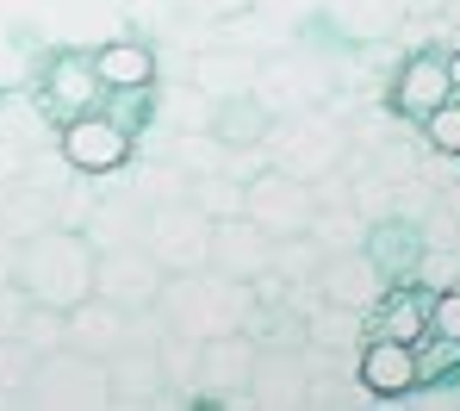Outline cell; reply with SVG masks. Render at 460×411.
<instances>
[{
    "mask_svg": "<svg viewBox=\"0 0 460 411\" xmlns=\"http://www.w3.org/2000/svg\"><path fill=\"white\" fill-rule=\"evenodd\" d=\"M155 318L187 336V343H212L230 330H249L255 318V293L249 281H236L225 268H193V274H168L162 281V299H155Z\"/></svg>",
    "mask_w": 460,
    "mask_h": 411,
    "instance_id": "1",
    "label": "cell"
},
{
    "mask_svg": "<svg viewBox=\"0 0 460 411\" xmlns=\"http://www.w3.org/2000/svg\"><path fill=\"white\" fill-rule=\"evenodd\" d=\"M93 262L100 249L87 231H69V225H44L31 237H19V287L31 306H57V312H75L81 299L93 293Z\"/></svg>",
    "mask_w": 460,
    "mask_h": 411,
    "instance_id": "2",
    "label": "cell"
},
{
    "mask_svg": "<svg viewBox=\"0 0 460 411\" xmlns=\"http://www.w3.org/2000/svg\"><path fill=\"white\" fill-rule=\"evenodd\" d=\"M25 406H50V411H100L112 406V368L106 355H87L75 343H57L38 355Z\"/></svg>",
    "mask_w": 460,
    "mask_h": 411,
    "instance_id": "3",
    "label": "cell"
},
{
    "mask_svg": "<svg viewBox=\"0 0 460 411\" xmlns=\"http://www.w3.org/2000/svg\"><path fill=\"white\" fill-rule=\"evenodd\" d=\"M212 231H218V219H212L193 193L162 200V206H150V212H144V249H150L168 274L212 268Z\"/></svg>",
    "mask_w": 460,
    "mask_h": 411,
    "instance_id": "4",
    "label": "cell"
},
{
    "mask_svg": "<svg viewBox=\"0 0 460 411\" xmlns=\"http://www.w3.org/2000/svg\"><path fill=\"white\" fill-rule=\"evenodd\" d=\"M162 281H168V268L144 249V237H131V244H106V249H100V262H93V293L112 299V306H125V312H155Z\"/></svg>",
    "mask_w": 460,
    "mask_h": 411,
    "instance_id": "5",
    "label": "cell"
},
{
    "mask_svg": "<svg viewBox=\"0 0 460 411\" xmlns=\"http://www.w3.org/2000/svg\"><path fill=\"white\" fill-rule=\"evenodd\" d=\"M243 219H255L268 237H305L311 231V187L293 174V168H268L255 181H243Z\"/></svg>",
    "mask_w": 460,
    "mask_h": 411,
    "instance_id": "6",
    "label": "cell"
},
{
    "mask_svg": "<svg viewBox=\"0 0 460 411\" xmlns=\"http://www.w3.org/2000/svg\"><path fill=\"white\" fill-rule=\"evenodd\" d=\"M57 156L75 168V174H119V168L131 163V131L112 119V112H75V119H63V131H57Z\"/></svg>",
    "mask_w": 460,
    "mask_h": 411,
    "instance_id": "7",
    "label": "cell"
},
{
    "mask_svg": "<svg viewBox=\"0 0 460 411\" xmlns=\"http://www.w3.org/2000/svg\"><path fill=\"white\" fill-rule=\"evenodd\" d=\"M100 100H106V82H100V69H93V50H57V57L38 69V106H44V112L75 119V112H93Z\"/></svg>",
    "mask_w": 460,
    "mask_h": 411,
    "instance_id": "8",
    "label": "cell"
},
{
    "mask_svg": "<svg viewBox=\"0 0 460 411\" xmlns=\"http://www.w3.org/2000/svg\"><path fill=\"white\" fill-rule=\"evenodd\" d=\"M274 249H280V237H268L255 219L225 212L212 231V268H225L236 281H255V274H274Z\"/></svg>",
    "mask_w": 460,
    "mask_h": 411,
    "instance_id": "9",
    "label": "cell"
},
{
    "mask_svg": "<svg viewBox=\"0 0 460 411\" xmlns=\"http://www.w3.org/2000/svg\"><path fill=\"white\" fill-rule=\"evenodd\" d=\"M355 380L374 393V399H404L417 393V343H392V336H367L361 362H355Z\"/></svg>",
    "mask_w": 460,
    "mask_h": 411,
    "instance_id": "10",
    "label": "cell"
},
{
    "mask_svg": "<svg viewBox=\"0 0 460 411\" xmlns=\"http://www.w3.org/2000/svg\"><path fill=\"white\" fill-rule=\"evenodd\" d=\"M442 100H455V82H448V57H436V50H417L404 69H398V82H392V112H404V119H429Z\"/></svg>",
    "mask_w": 460,
    "mask_h": 411,
    "instance_id": "11",
    "label": "cell"
},
{
    "mask_svg": "<svg viewBox=\"0 0 460 411\" xmlns=\"http://www.w3.org/2000/svg\"><path fill=\"white\" fill-rule=\"evenodd\" d=\"M69 343L87 349V355H119L125 343H137V312H125V306L87 293L75 312H69Z\"/></svg>",
    "mask_w": 460,
    "mask_h": 411,
    "instance_id": "12",
    "label": "cell"
},
{
    "mask_svg": "<svg viewBox=\"0 0 460 411\" xmlns=\"http://www.w3.org/2000/svg\"><path fill=\"white\" fill-rule=\"evenodd\" d=\"M112 368V406H150L162 399V349H150L144 336L125 343L119 355H106Z\"/></svg>",
    "mask_w": 460,
    "mask_h": 411,
    "instance_id": "13",
    "label": "cell"
},
{
    "mask_svg": "<svg viewBox=\"0 0 460 411\" xmlns=\"http://www.w3.org/2000/svg\"><path fill=\"white\" fill-rule=\"evenodd\" d=\"M93 69H100L106 94H125V87H155V50L144 44V38H106V44L93 50Z\"/></svg>",
    "mask_w": 460,
    "mask_h": 411,
    "instance_id": "14",
    "label": "cell"
},
{
    "mask_svg": "<svg viewBox=\"0 0 460 411\" xmlns=\"http://www.w3.org/2000/svg\"><path fill=\"white\" fill-rule=\"evenodd\" d=\"M374 336H392V343H423L429 336V293H385L380 312H374Z\"/></svg>",
    "mask_w": 460,
    "mask_h": 411,
    "instance_id": "15",
    "label": "cell"
},
{
    "mask_svg": "<svg viewBox=\"0 0 460 411\" xmlns=\"http://www.w3.org/2000/svg\"><path fill=\"white\" fill-rule=\"evenodd\" d=\"M249 399H255V406H299V355H268V362H255Z\"/></svg>",
    "mask_w": 460,
    "mask_h": 411,
    "instance_id": "16",
    "label": "cell"
},
{
    "mask_svg": "<svg viewBox=\"0 0 460 411\" xmlns=\"http://www.w3.org/2000/svg\"><path fill=\"white\" fill-rule=\"evenodd\" d=\"M323 287H330V299L336 306H361V299H374L380 293V274H374V262L367 255H355V262H330V274H323Z\"/></svg>",
    "mask_w": 460,
    "mask_h": 411,
    "instance_id": "17",
    "label": "cell"
},
{
    "mask_svg": "<svg viewBox=\"0 0 460 411\" xmlns=\"http://www.w3.org/2000/svg\"><path fill=\"white\" fill-rule=\"evenodd\" d=\"M31 368H38V349L25 336H0V406H25Z\"/></svg>",
    "mask_w": 460,
    "mask_h": 411,
    "instance_id": "18",
    "label": "cell"
},
{
    "mask_svg": "<svg viewBox=\"0 0 460 411\" xmlns=\"http://www.w3.org/2000/svg\"><path fill=\"white\" fill-rule=\"evenodd\" d=\"M455 374H460V343L429 330V336L417 343V380L429 387V380H455Z\"/></svg>",
    "mask_w": 460,
    "mask_h": 411,
    "instance_id": "19",
    "label": "cell"
},
{
    "mask_svg": "<svg viewBox=\"0 0 460 411\" xmlns=\"http://www.w3.org/2000/svg\"><path fill=\"white\" fill-rule=\"evenodd\" d=\"M423 138H429L442 156H460V94H455V100H442V106L423 119Z\"/></svg>",
    "mask_w": 460,
    "mask_h": 411,
    "instance_id": "20",
    "label": "cell"
},
{
    "mask_svg": "<svg viewBox=\"0 0 460 411\" xmlns=\"http://www.w3.org/2000/svg\"><path fill=\"white\" fill-rule=\"evenodd\" d=\"M25 69H31V63H25V50H19V25L0 13V87H19Z\"/></svg>",
    "mask_w": 460,
    "mask_h": 411,
    "instance_id": "21",
    "label": "cell"
},
{
    "mask_svg": "<svg viewBox=\"0 0 460 411\" xmlns=\"http://www.w3.org/2000/svg\"><path fill=\"white\" fill-rule=\"evenodd\" d=\"M429 330H436V336H455V343H460V287L429 293Z\"/></svg>",
    "mask_w": 460,
    "mask_h": 411,
    "instance_id": "22",
    "label": "cell"
},
{
    "mask_svg": "<svg viewBox=\"0 0 460 411\" xmlns=\"http://www.w3.org/2000/svg\"><path fill=\"white\" fill-rule=\"evenodd\" d=\"M25 312H31L25 287H19V281H0V336H19V325H25Z\"/></svg>",
    "mask_w": 460,
    "mask_h": 411,
    "instance_id": "23",
    "label": "cell"
},
{
    "mask_svg": "<svg viewBox=\"0 0 460 411\" xmlns=\"http://www.w3.org/2000/svg\"><path fill=\"white\" fill-rule=\"evenodd\" d=\"M181 13H199V19H236L243 6H255V0H174Z\"/></svg>",
    "mask_w": 460,
    "mask_h": 411,
    "instance_id": "24",
    "label": "cell"
},
{
    "mask_svg": "<svg viewBox=\"0 0 460 411\" xmlns=\"http://www.w3.org/2000/svg\"><path fill=\"white\" fill-rule=\"evenodd\" d=\"M13 274H19V237L0 231V281H13Z\"/></svg>",
    "mask_w": 460,
    "mask_h": 411,
    "instance_id": "25",
    "label": "cell"
},
{
    "mask_svg": "<svg viewBox=\"0 0 460 411\" xmlns=\"http://www.w3.org/2000/svg\"><path fill=\"white\" fill-rule=\"evenodd\" d=\"M448 82H455V94H460V50L448 57Z\"/></svg>",
    "mask_w": 460,
    "mask_h": 411,
    "instance_id": "26",
    "label": "cell"
}]
</instances>
